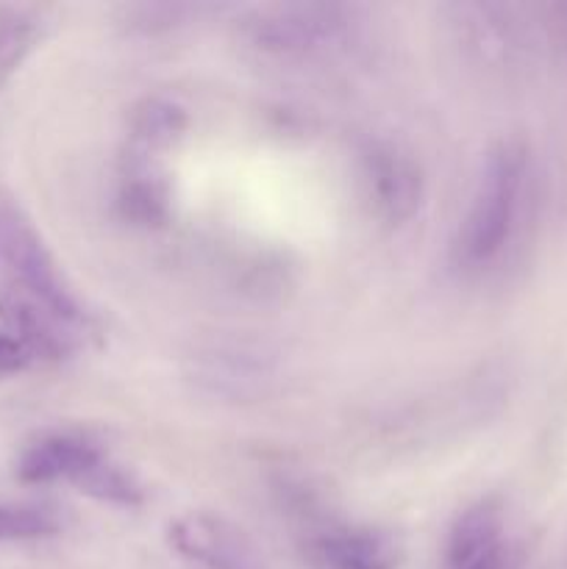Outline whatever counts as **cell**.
Returning a JSON list of instances; mask_svg holds the SVG:
<instances>
[{
    "label": "cell",
    "mask_w": 567,
    "mask_h": 569,
    "mask_svg": "<svg viewBox=\"0 0 567 569\" xmlns=\"http://www.w3.org/2000/svg\"><path fill=\"white\" fill-rule=\"evenodd\" d=\"M526 159L515 144H498L489 150L478 172L470 206L456 237V259L465 267H481L504 250L515 226L520 203Z\"/></svg>",
    "instance_id": "6da1fadb"
},
{
    "label": "cell",
    "mask_w": 567,
    "mask_h": 569,
    "mask_svg": "<svg viewBox=\"0 0 567 569\" xmlns=\"http://www.w3.org/2000/svg\"><path fill=\"white\" fill-rule=\"evenodd\" d=\"M0 256L11 270V283L28 298L53 311L59 320L81 328L87 322L81 303L61 278L48 244L14 203H0Z\"/></svg>",
    "instance_id": "7a4b0ae2"
},
{
    "label": "cell",
    "mask_w": 567,
    "mask_h": 569,
    "mask_svg": "<svg viewBox=\"0 0 567 569\" xmlns=\"http://www.w3.org/2000/svg\"><path fill=\"white\" fill-rule=\"evenodd\" d=\"M345 14L337 6H272L256 11L248 33L259 48L276 53H304L342 37Z\"/></svg>",
    "instance_id": "3957f363"
},
{
    "label": "cell",
    "mask_w": 567,
    "mask_h": 569,
    "mask_svg": "<svg viewBox=\"0 0 567 569\" xmlns=\"http://www.w3.org/2000/svg\"><path fill=\"white\" fill-rule=\"evenodd\" d=\"M0 320L33 359H61L76 348L78 326L59 320L11 281L0 287Z\"/></svg>",
    "instance_id": "277c9868"
},
{
    "label": "cell",
    "mask_w": 567,
    "mask_h": 569,
    "mask_svg": "<svg viewBox=\"0 0 567 569\" xmlns=\"http://www.w3.org/2000/svg\"><path fill=\"white\" fill-rule=\"evenodd\" d=\"M170 545L209 569H250L253 553L237 528L211 515H187L170 526Z\"/></svg>",
    "instance_id": "5b68a950"
},
{
    "label": "cell",
    "mask_w": 567,
    "mask_h": 569,
    "mask_svg": "<svg viewBox=\"0 0 567 569\" xmlns=\"http://www.w3.org/2000/svg\"><path fill=\"white\" fill-rule=\"evenodd\" d=\"M103 459L94 442L78 433H50L28 445L17 459V478L22 483H76L83 472Z\"/></svg>",
    "instance_id": "8992f818"
},
{
    "label": "cell",
    "mask_w": 567,
    "mask_h": 569,
    "mask_svg": "<svg viewBox=\"0 0 567 569\" xmlns=\"http://www.w3.org/2000/svg\"><path fill=\"white\" fill-rule=\"evenodd\" d=\"M498 531H500V511L498 506L481 500V503L470 506L456 517L448 533V556L450 569H465L476 565L487 553L498 550Z\"/></svg>",
    "instance_id": "52a82bcc"
},
{
    "label": "cell",
    "mask_w": 567,
    "mask_h": 569,
    "mask_svg": "<svg viewBox=\"0 0 567 569\" xmlns=\"http://www.w3.org/2000/svg\"><path fill=\"white\" fill-rule=\"evenodd\" d=\"M372 181L378 189V203L392 217L409 214L417 198V176L400 156L378 153L372 161Z\"/></svg>",
    "instance_id": "ba28073f"
},
{
    "label": "cell",
    "mask_w": 567,
    "mask_h": 569,
    "mask_svg": "<svg viewBox=\"0 0 567 569\" xmlns=\"http://www.w3.org/2000/svg\"><path fill=\"white\" fill-rule=\"evenodd\" d=\"M39 42V22L26 11H0V92Z\"/></svg>",
    "instance_id": "9c48e42d"
},
{
    "label": "cell",
    "mask_w": 567,
    "mask_h": 569,
    "mask_svg": "<svg viewBox=\"0 0 567 569\" xmlns=\"http://www.w3.org/2000/svg\"><path fill=\"white\" fill-rule=\"evenodd\" d=\"M76 487L78 492L89 495V498L94 500H103V503H115V506L142 503V487H139L126 470L109 465L106 459H100L98 465L89 467V470L78 478Z\"/></svg>",
    "instance_id": "30bf717a"
},
{
    "label": "cell",
    "mask_w": 567,
    "mask_h": 569,
    "mask_svg": "<svg viewBox=\"0 0 567 569\" xmlns=\"http://www.w3.org/2000/svg\"><path fill=\"white\" fill-rule=\"evenodd\" d=\"M56 531L59 520L44 506L0 500V542H33V539L53 537Z\"/></svg>",
    "instance_id": "8fae6325"
},
{
    "label": "cell",
    "mask_w": 567,
    "mask_h": 569,
    "mask_svg": "<svg viewBox=\"0 0 567 569\" xmlns=\"http://www.w3.org/2000/svg\"><path fill=\"white\" fill-rule=\"evenodd\" d=\"M181 128V109H176L172 103H165V100H148L145 109H139L137 120H133V139H137L142 156H148L150 150H159L161 144L172 142V137Z\"/></svg>",
    "instance_id": "7c38bea8"
},
{
    "label": "cell",
    "mask_w": 567,
    "mask_h": 569,
    "mask_svg": "<svg viewBox=\"0 0 567 569\" xmlns=\"http://www.w3.org/2000/svg\"><path fill=\"white\" fill-rule=\"evenodd\" d=\"M33 356L28 353L26 345L14 339L11 333H0V376H14L31 367Z\"/></svg>",
    "instance_id": "4fadbf2b"
},
{
    "label": "cell",
    "mask_w": 567,
    "mask_h": 569,
    "mask_svg": "<svg viewBox=\"0 0 567 569\" xmlns=\"http://www.w3.org/2000/svg\"><path fill=\"white\" fill-rule=\"evenodd\" d=\"M465 569H500V548L493 550V553H487L484 559H478L476 565H470Z\"/></svg>",
    "instance_id": "5bb4252c"
},
{
    "label": "cell",
    "mask_w": 567,
    "mask_h": 569,
    "mask_svg": "<svg viewBox=\"0 0 567 569\" xmlns=\"http://www.w3.org/2000/svg\"><path fill=\"white\" fill-rule=\"evenodd\" d=\"M372 569H387V567H372Z\"/></svg>",
    "instance_id": "9a60e30c"
}]
</instances>
